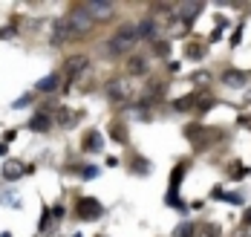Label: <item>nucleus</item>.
<instances>
[{"label": "nucleus", "mask_w": 251, "mask_h": 237, "mask_svg": "<svg viewBox=\"0 0 251 237\" xmlns=\"http://www.w3.org/2000/svg\"><path fill=\"white\" fill-rule=\"evenodd\" d=\"M139 41V32H136V24H125V26L119 29L113 38H110V44H107V50L113 55H125L130 53V47Z\"/></svg>", "instance_id": "1"}, {"label": "nucleus", "mask_w": 251, "mask_h": 237, "mask_svg": "<svg viewBox=\"0 0 251 237\" xmlns=\"http://www.w3.org/2000/svg\"><path fill=\"white\" fill-rule=\"evenodd\" d=\"M67 24L75 32V38H84V35H90V29H93V15L87 12V6H75V9L67 12Z\"/></svg>", "instance_id": "2"}, {"label": "nucleus", "mask_w": 251, "mask_h": 237, "mask_svg": "<svg viewBox=\"0 0 251 237\" xmlns=\"http://www.w3.org/2000/svg\"><path fill=\"white\" fill-rule=\"evenodd\" d=\"M107 96L113 102H130L136 96V84H133V79H113L107 84Z\"/></svg>", "instance_id": "3"}, {"label": "nucleus", "mask_w": 251, "mask_h": 237, "mask_svg": "<svg viewBox=\"0 0 251 237\" xmlns=\"http://www.w3.org/2000/svg\"><path fill=\"white\" fill-rule=\"evenodd\" d=\"M87 70H90V58H87V55H70V58L64 61V76H67V81L81 79Z\"/></svg>", "instance_id": "4"}, {"label": "nucleus", "mask_w": 251, "mask_h": 237, "mask_svg": "<svg viewBox=\"0 0 251 237\" xmlns=\"http://www.w3.org/2000/svg\"><path fill=\"white\" fill-rule=\"evenodd\" d=\"M75 214L81 217V220H96V217L104 214V209H101V203L96 200V197H81V200L75 203Z\"/></svg>", "instance_id": "5"}, {"label": "nucleus", "mask_w": 251, "mask_h": 237, "mask_svg": "<svg viewBox=\"0 0 251 237\" xmlns=\"http://www.w3.org/2000/svg\"><path fill=\"white\" fill-rule=\"evenodd\" d=\"M64 41H75V32L70 29L67 18L55 21V29H52V44H64Z\"/></svg>", "instance_id": "6"}, {"label": "nucleus", "mask_w": 251, "mask_h": 237, "mask_svg": "<svg viewBox=\"0 0 251 237\" xmlns=\"http://www.w3.org/2000/svg\"><path fill=\"white\" fill-rule=\"evenodd\" d=\"M87 12L93 15V18H110V15H116V6L113 3H107V0H90L87 3Z\"/></svg>", "instance_id": "7"}, {"label": "nucleus", "mask_w": 251, "mask_h": 237, "mask_svg": "<svg viewBox=\"0 0 251 237\" xmlns=\"http://www.w3.org/2000/svg\"><path fill=\"white\" fill-rule=\"evenodd\" d=\"M24 171H26V165L21 162V159H6V162H3V180H6V183L21 180Z\"/></svg>", "instance_id": "8"}, {"label": "nucleus", "mask_w": 251, "mask_h": 237, "mask_svg": "<svg viewBox=\"0 0 251 237\" xmlns=\"http://www.w3.org/2000/svg\"><path fill=\"white\" fill-rule=\"evenodd\" d=\"M223 81H226L228 87H234V90H243L249 84V73H243V70H226Z\"/></svg>", "instance_id": "9"}, {"label": "nucleus", "mask_w": 251, "mask_h": 237, "mask_svg": "<svg viewBox=\"0 0 251 237\" xmlns=\"http://www.w3.org/2000/svg\"><path fill=\"white\" fill-rule=\"evenodd\" d=\"M52 128V116L50 113H44V110H41V113H35V116H32V122H29V131H35V133H47Z\"/></svg>", "instance_id": "10"}, {"label": "nucleus", "mask_w": 251, "mask_h": 237, "mask_svg": "<svg viewBox=\"0 0 251 237\" xmlns=\"http://www.w3.org/2000/svg\"><path fill=\"white\" fill-rule=\"evenodd\" d=\"M127 73H130V76H145V73H148V61H145L142 55H130V58H127Z\"/></svg>", "instance_id": "11"}, {"label": "nucleus", "mask_w": 251, "mask_h": 237, "mask_svg": "<svg viewBox=\"0 0 251 237\" xmlns=\"http://www.w3.org/2000/svg\"><path fill=\"white\" fill-rule=\"evenodd\" d=\"M58 81H61V76L58 73H50V76H44V79L35 84V90L38 93H55L58 90Z\"/></svg>", "instance_id": "12"}, {"label": "nucleus", "mask_w": 251, "mask_h": 237, "mask_svg": "<svg viewBox=\"0 0 251 237\" xmlns=\"http://www.w3.org/2000/svg\"><path fill=\"white\" fill-rule=\"evenodd\" d=\"M202 9H205L202 3H182V6H179V15H176V18H182V21H188V24H191V21H194V18L200 15Z\"/></svg>", "instance_id": "13"}, {"label": "nucleus", "mask_w": 251, "mask_h": 237, "mask_svg": "<svg viewBox=\"0 0 251 237\" xmlns=\"http://www.w3.org/2000/svg\"><path fill=\"white\" fill-rule=\"evenodd\" d=\"M220 235H223L220 223H200L194 229V237H220Z\"/></svg>", "instance_id": "14"}, {"label": "nucleus", "mask_w": 251, "mask_h": 237, "mask_svg": "<svg viewBox=\"0 0 251 237\" xmlns=\"http://www.w3.org/2000/svg\"><path fill=\"white\" fill-rule=\"evenodd\" d=\"M185 139L194 142L197 148H202V142H205V128H200V125H188V128H185Z\"/></svg>", "instance_id": "15"}, {"label": "nucleus", "mask_w": 251, "mask_h": 237, "mask_svg": "<svg viewBox=\"0 0 251 237\" xmlns=\"http://www.w3.org/2000/svg\"><path fill=\"white\" fill-rule=\"evenodd\" d=\"M78 119H81V113H73L70 107H61L58 110V125H64V128H73Z\"/></svg>", "instance_id": "16"}, {"label": "nucleus", "mask_w": 251, "mask_h": 237, "mask_svg": "<svg viewBox=\"0 0 251 237\" xmlns=\"http://www.w3.org/2000/svg\"><path fill=\"white\" fill-rule=\"evenodd\" d=\"M194 105H200V96H197V93H191V96H182V99H176V102H174V110L185 113V110H191Z\"/></svg>", "instance_id": "17"}, {"label": "nucleus", "mask_w": 251, "mask_h": 237, "mask_svg": "<svg viewBox=\"0 0 251 237\" xmlns=\"http://www.w3.org/2000/svg\"><path fill=\"white\" fill-rule=\"evenodd\" d=\"M110 136H113L119 145H127V142H130V136H127V128H125V125H119V122H116V125H110Z\"/></svg>", "instance_id": "18"}, {"label": "nucleus", "mask_w": 251, "mask_h": 237, "mask_svg": "<svg viewBox=\"0 0 251 237\" xmlns=\"http://www.w3.org/2000/svg\"><path fill=\"white\" fill-rule=\"evenodd\" d=\"M84 151H101V136L96 131H90L84 136Z\"/></svg>", "instance_id": "19"}, {"label": "nucleus", "mask_w": 251, "mask_h": 237, "mask_svg": "<svg viewBox=\"0 0 251 237\" xmlns=\"http://www.w3.org/2000/svg\"><path fill=\"white\" fill-rule=\"evenodd\" d=\"M168 93V84H162V81H153V87H148V102L153 99H162Z\"/></svg>", "instance_id": "20"}, {"label": "nucleus", "mask_w": 251, "mask_h": 237, "mask_svg": "<svg viewBox=\"0 0 251 237\" xmlns=\"http://www.w3.org/2000/svg\"><path fill=\"white\" fill-rule=\"evenodd\" d=\"M136 32H139V38H156V26H153V21H142V24L136 26Z\"/></svg>", "instance_id": "21"}, {"label": "nucleus", "mask_w": 251, "mask_h": 237, "mask_svg": "<svg viewBox=\"0 0 251 237\" xmlns=\"http://www.w3.org/2000/svg\"><path fill=\"white\" fill-rule=\"evenodd\" d=\"M174 237H194V223H179L174 229Z\"/></svg>", "instance_id": "22"}, {"label": "nucleus", "mask_w": 251, "mask_h": 237, "mask_svg": "<svg viewBox=\"0 0 251 237\" xmlns=\"http://www.w3.org/2000/svg\"><path fill=\"white\" fill-rule=\"evenodd\" d=\"M191 81H194V84H197V87H205V84H211V73H208V70H205V73H194V76H191Z\"/></svg>", "instance_id": "23"}, {"label": "nucleus", "mask_w": 251, "mask_h": 237, "mask_svg": "<svg viewBox=\"0 0 251 237\" xmlns=\"http://www.w3.org/2000/svg\"><path fill=\"white\" fill-rule=\"evenodd\" d=\"M202 55H205V47H202V44H188V58L200 61Z\"/></svg>", "instance_id": "24"}, {"label": "nucleus", "mask_w": 251, "mask_h": 237, "mask_svg": "<svg viewBox=\"0 0 251 237\" xmlns=\"http://www.w3.org/2000/svg\"><path fill=\"white\" fill-rule=\"evenodd\" d=\"M130 168H133V174H148V171H151V165H148L145 159H133Z\"/></svg>", "instance_id": "25"}, {"label": "nucleus", "mask_w": 251, "mask_h": 237, "mask_svg": "<svg viewBox=\"0 0 251 237\" xmlns=\"http://www.w3.org/2000/svg\"><path fill=\"white\" fill-rule=\"evenodd\" d=\"M0 203H3V206H9V209H18V206H21L15 194H3V197H0Z\"/></svg>", "instance_id": "26"}, {"label": "nucleus", "mask_w": 251, "mask_h": 237, "mask_svg": "<svg viewBox=\"0 0 251 237\" xmlns=\"http://www.w3.org/2000/svg\"><path fill=\"white\" fill-rule=\"evenodd\" d=\"M153 50H156V55H168L171 53V44H168V41H156Z\"/></svg>", "instance_id": "27"}, {"label": "nucleus", "mask_w": 251, "mask_h": 237, "mask_svg": "<svg viewBox=\"0 0 251 237\" xmlns=\"http://www.w3.org/2000/svg\"><path fill=\"white\" fill-rule=\"evenodd\" d=\"M38 229H41V232H44V229H50V209L41 211V223H38Z\"/></svg>", "instance_id": "28"}, {"label": "nucleus", "mask_w": 251, "mask_h": 237, "mask_svg": "<svg viewBox=\"0 0 251 237\" xmlns=\"http://www.w3.org/2000/svg\"><path fill=\"white\" fill-rule=\"evenodd\" d=\"M15 35H18V29H15V26H3V29H0V41H6V38H15Z\"/></svg>", "instance_id": "29"}, {"label": "nucleus", "mask_w": 251, "mask_h": 237, "mask_svg": "<svg viewBox=\"0 0 251 237\" xmlns=\"http://www.w3.org/2000/svg\"><path fill=\"white\" fill-rule=\"evenodd\" d=\"M81 174H84V180H96V177H99V168H96V165H90V168H84Z\"/></svg>", "instance_id": "30"}, {"label": "nucleus", "mask_w": 251, "mask_h": 237, "mask_svg": "<svg viewBox=\"0 0 251 237\" xmlns=\"http://www.w3.org/2000/svg\"><path fill=\"white\" fill-rule=\"evenodd\" d=\"M223 200L231 203V206H240V203H243V197H240V194H223Z\"/></svg>", "instance_id": "31"}, {"label": "nucleus", "mask_w": 251, "mask_h": 237, "mask_svg": "<svg viewBox=\"0 0 251 237\" xmlns=\"http://www.w3.org/2000/svg\"><path fill=\"white\" fill-rule=\"evenodd\" d=\"M240 38H243V29H237V32H234V38H231V47H237V44H240Z\"/></svg>", "instance_id": "32"}, {"label": "nucleus", "mask_w": 251, "mask_h": 237, "mask_svg": "<svg viewBox=\"0 0 251 237\" xmlns=\"http://www.w3.org/2000/svg\"><path fill=\"white\" fill-rule=\"evenodd\" d=\"M29 102H32V96H24V99H18V102H15V105H12V107H21V105H29Z\"/></svg>", "instance_id": "33"}, {"label": "nucleus", "mask_w": 251, "mask_h": 237, "mask_svg": "<svg viewBox=\"0 0 251 237\" xmlns=\"http://www.w3.org/2000/svg\"><path fill=\"white\" fill-rule=\"evenodd\" d=\"M15 136H18V131H6V136H3V142H12Z\"/></svg>", "instance_id": "34"}, {"label": "nucleus", "mask_w": 251, "mask_h": 237, "mask_svg": "<svg viewBox=\"0 0 251 237\" xmlns=\"http://www.w3.org/2000/svg\"><path fill=\"white\" fill-rule=\"evenodd\" d=\"M243 223H246V226H251V209L246 211V214H243Z\"/></svg>", "instance_id": "35"}, {"label": "nucleus", "mask_w": 251, "mask_h": 237, "mask_svg": "<svg viewBox=\"0 0 251 237\" xmlns=\"http://www.w3.org/2000/svg\"><path fill=\"white\" fill-rule=\"evenodd\" d=\"M3 154H6V142H0V157H3Z\"/></svg>", "instance_id": "36"}]
</instances>
